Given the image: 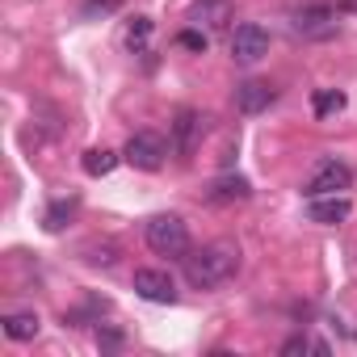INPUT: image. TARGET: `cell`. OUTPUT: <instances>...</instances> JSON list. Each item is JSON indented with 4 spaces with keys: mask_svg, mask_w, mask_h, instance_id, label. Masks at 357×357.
Instances as JSON below:
<instances>
[{
    "mask_svg": "<svg viewBox=\"0 0 357 357\" xmlns=\"http://www.w3.org/2000/svg\"><path fill=\"white\" fill-rule=\"evenodd\" d=\"M236 273H240V244L231 240H215L198 252H185V282L194 290H215Z\"/></svg>",
    "mask_w": 357,
    "mask_h": 357,
    "instance_id": "6da1fadb",
    "label": "cell"
},
{
    "mask_svg": "<svg viewBox=\"0 0 357 357\" xmlns=\"http://www.w3.org/2000/svg\"><path fill=\"white\" fill-rule=\"evenodd\" d=\"M273 101H278V89L265 84V80H244V84H236V109H240V114H261V109H269Z\"/></svg>",
    "mask_w": 357,
    "mask_h": 357,
    "instance_id": "8fae6325",
    "label": "cell"
},
{
    "mask_svg": "<svg viewBox=\"0 0 357 357\" xmlns=\"http://www.w3.org/2000/svg\"><path fill=\"white\" fill-rule=\"evenodd\" d=\"M265 55H269V30L257 26V22L236 26V34H231V59H236L240 68H252V63H261Z\"/></svg>",
    "mask_w": 357,
    "mask_h": 357,
    "instance_id": "8992f818",
    "label": "cell"
},
{
    "mask_svg": "<svg viewBox=\"0 0 357 357\" xmlns=\"http://www.w3.org/2000/svg\"><path fill=\"white\" fill-rule=\"evenodd\" d=\"M353 185V172H349V164H340V160H324L319 168H315V176L307 181V198H328V194H344Z\"/></svg>",
    "mask_w": 357,
    "mask_h": 357,
    "instance_id": "52a82bcc",
    "label": "cell"
},
{
    "mask_svg": "<svg viewBox=\"0 0 357 357\" xmlns=\"http://www.w3.org/2000/svg\"><path fill=\"white\" fill-rule=\"evenodd\" d=\"M84 252H89V257H84L89 265H105V269H109V265H118V244H109V240H101V244H89Z\"/></svg>",
    "mask_w": 357,
    "mask_h": 357,
    "instance_id": "e0dca14e",
    "label": "cell"
},
{
    "mask_svg": "<svg viewBox=\"0 0 357 357\" xmlns=\"http://www.w3.org/2000/svg\"><path fill=\"white\" fill-rule=\"evenodd\" d=\"M282 353H286V357H294V353H328V344H324V340H311V336H290V340L282 344Z\"/></svg>",
    "mask_w": 357,
    "mask_h": 357,
    "instance_id": "d6986e66",
    "label": "cell"
},
{
    "mask_svg": "<svg viewBox=\"0 0 357 357\" xmlns=\"http://www.w3.org/2000/svg\"><path fill=\"white\" fill-rule=\"evenodd\" d=\"M168 147H172V143H164L155 130H139V135H130V139H126L122 160H126L130 168H139V172H155V168H164Z\"/></svg>",
    "mask_w": 357,
    "mask_h": 357,
    "instance_id": "5b68a950",
    "label": "cell"
},
{
    "mask_svg": "<svg viewBox=\"0 0 357 357\" xmlns=\"http://www.w3.org/2000/svg\"><path fill=\"white\" fill-rule=\"evenodd\" d=\"M38 315L34 311H13V315H5V336L9 340H34L38 336Z\"/></svg>",
    "mask_w": 357,
    "mask_h": 357,
    "instance_id": "4fadbf2b",
    "label": "cell"
},
{
    "mask_svg": "<svg viewBox=\"0 0 357 357\" xmlns=\"http://www.w3.org/2000/svg\"><path fill=\"white\" fill-rule=\"evenodd\" d=\"M176 47H185V51H194V55H202L206 51V30H181V34H176Z\"/></svg>",
    "mask_w": 357,
    "mask_h": 357,
    "instance_id": "44dd1931",
    "label": "cell"
},
{
    "mask_svg": "<svg viewBox=\"0 0 357 357\" xmlns=\"http://www.w3.org/2000/svg\"><path fill=\"white\" fill-rule=\"evenodd\" d=\"M135 294L147 303H176V286L164 269H135Z\"/></svg>",
    "mask_w": 357,
    "mask_h": 357,
    "instance_id": "9c48e42d",
    "label": "cell"
},
{
    "mask_svg": "<svg viewBox=\"0 0 357 357\" xmlns=\"http://www.w3.org/2000/svg\"><path fill=\"white\" fill-rule=\"evenodd\" d=\"M349 215H353V202H349L344 194H328V198H311V202H307V219L319 223V227H336V223H344Z\"/></svg>",
    "mask_w": 357,
    "mask_h": 357,
    "instance_id": "30bf717a",
    "label": "cell"
},
{
    "mask_svg": "<svg viewBox=\"0 0 357 357\" xmlns=\"http://www.w3.org/2000/svg\"><path fill=\"white\" fill-rule=\"evenodd\" d=\"M72 206H76V202H55V206L43 215V227H47V231H63V223L72 219Z\"/></svg>",
    "mask_w": 357,
    "mask_h": 357,
    "instance_id": "ac0fdd59",
    "label": "cell"
},
{
    "mask_svg": "<svg viewBox=\"0 0 357 357\" xmlns=\"http://www.w3.org/2000/svg\"><path fill=\"white\" fill-rule=\"evenodd\" d=\"M206 130H211V114H198V109H176V118L168 122V143H172V151L181 155V160H190L194 151H198V143L206 139Z\"/></svg>",
    "mask_w": 357,
    "mask_h": 357,
    "instance_id": "277c9868",
    "label": "cell"
},
{
    "mask_svg": "<svg viewBox=\"0 0 357 357\" xmlns=\"http://www.w3.org/2000/svg\"><path fill=\"white\" fill-rule=\"evenodd\" d=\"M147 38H151V17H135L130 26H126V47L130 51H147Z\"/></svg>",
    "mask_w": 357,
    "mask_h": 357,
    "instance_id": "2e32d148",
    "label": "cell"
},
{
    "mask_svg": "<svg viewBox=\"0 0 357 357\" xmlns=\"http://www.w3.org/2000/svg\"><path fill=\"white\" fill-rule=\"evenodd\" d=\"M311 109H315V118H328V114L344 109V93H336V89H319V93L311 97Z\"/></svg>",
    "mask_w": 357,
    "mask_h": 357,
    "instance_id": "9a60e30c",
    "label": "cell"
},
{
    "mask_svg": "<svg viewBox=\"0 0 357 357\" xmlns=\"http://www.w3.org/2000/svg\"><path fill=\"white\" fill-rule=\"evenodd\" d=\"M84 172L89 176H105V172H114V164H118V155L109 151V147H93V151H84Z\"/></svg>",
    "mask_w": 357,
    "mask_h": 357,
    "instance_id": "5bb4252c",
    "label": "cell"
},
{
    "mask_svg": "<svg viewBox=\"0 0 357 357\" xmlns=\"http://www.w3.org/2000/svg\"><path fill=\"white\" fill-rule=\"evenodd\" d=\"M143 240L155 257H176V261H185L190 252V227L181 215H151L143 223Z\"/></svg>",
    "mask_w": 357,
    "mask_h": 357,
    "instance_id": "7a4b0ae2",
    "label": "cell"
},
{
    "mask_svg": "<svg viewBox=\"0 0 357 357\" xmlns=\"http://www.w3.org/2000/svg\"><path fill=\"white\" fill-rule=\"evenodd\" d=\"M211 202H248L252 198V185L244 181V176H219V181L206 190Z\"/></svg>",
    "mask_w": 357,
    "mask_h": 357,
    "instance_id": "7c38bea8",
    "label": "cell"
},
{
    "mask_svg": "<svg viewBox=\"0 0 357 357\" xmlns=\"http://www.w3.org/2000/svg\"><path fill=\"white\" fill-rule=\"evenodd\" d=\"M190 22H194L198 30H206V34L227 30V26L236 22V5H231V0H194Z\"/></svg>",
    "mask_w": 357,
    "mask_h": 357,
    "instance_id": "ba28073f",
    "label": "cell"
},
{
    "mask_svg": "<svg viewBox=\"0 0 357 357\" xmlns=\"http://www.w3.org/2000/svg\"><path fill=\"white\" fill-rule=\"evenodd\" d=\"M290 30L303 43H328V38L340 34V13L328 5V0H311V5H298L290 13Z\"/></svg>",
    "mask_w": 357,
    "mask_h": 357,
    "instance_id": "3957f363",
    "label": "cell"
},
{
    "mask_svg": "<svg viewBox=\"0 0 357 357\" xmlns=\"http://www.w3.org/2000/svg\"><path fill=\"white\" fill-rule=\"evenodd\" d=\"M122 9V0H84L80 5V17H109Z\"/></svg>",
    "mask_w": 357,
    "mask_h": 357,
    "instance_id": "ffe728a7",
    "label": "cell"
}]
</instances>
